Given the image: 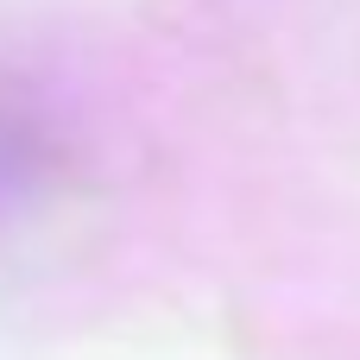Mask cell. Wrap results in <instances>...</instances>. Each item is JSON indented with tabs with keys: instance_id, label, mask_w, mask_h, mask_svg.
Wrapping results in <instances>:
<instances>
[{
	"instance_id": "6da1fadb",
	"label": "cell",
	"mask_w": 360,
	"mask_h": 360,
	"mask_svg": "<svg viewBox=\"0 0 360 360\" xmlns=\"http://www.w3.org/2000/svg\"><path fill=\"white\" fill-rule=\"evenodd\" d=\"M57 171H63V133L51 108L32 89L0 76V228L25 215L57 184Z\"/></svg>"
}]
</instances>
